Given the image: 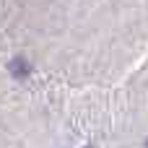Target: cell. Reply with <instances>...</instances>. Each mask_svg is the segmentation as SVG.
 I'll list each match as a JSON object with an SVG mask.
<instances>
[{
  "mask_svg": "<svg viewBox=\"0 0 148 148\" xmlns=\"http://www.w3.org/2000/svg\"><path fill=\"white\" fill-rule=\"evenodd\" d=\"M10 73H13V78H29V73H31V65H29V60L26 57H13V62H10Z\"/></svg>",
  "mask_w": 148,
  "mask_h": 148,
  "instance_id": "cell-1",
  "label": "cell"
},
{
  "mask_svg": "<svg viewBox=\"0 0 148 148\" xmlns=\"http://www.w3.org/2000/svg\"><path fill=\"white\" fill-rule=\"evenodd\" d=\"M88 148H91V146H88Z\"/></svg>",
  "mask_w": 148,
  "mask_h": 148,
  "instance_id": "cell-2",
  "label": "cell"
},
{
  "mask_svg": "<svg viewBox=\"0 0 148 148\" xmlns=\"http://www.w3.org/2000/svg\"><path fill=\"white\" fill-rule=\"evenodd\" d=\"M146 146H148V143H146Z\"/></svg>",
  "mask_w": 148,
  "mask_h": 148,
  "instance_id": "cell-3",
  "label": "cell"
}]
</instances>
